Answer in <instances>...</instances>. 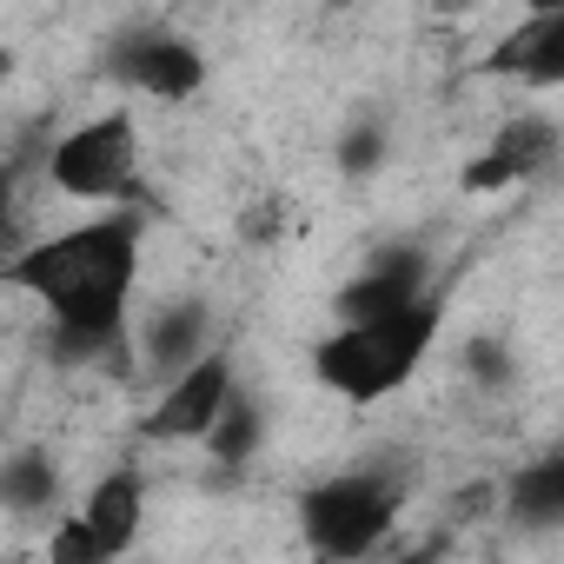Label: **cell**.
<instances>
[{
    "mask_svg": "<svg viewBox=\"0 0 564 564\" xmlns=\"http://www.w3.org/2000/svg\"><path fill=\"white\" fill-rule=\"evenodd\" d=\"M14 286L54 319V359H107L140 286V213H94L14 259Z\"/></svg>",
    "mask_w": 564,
    "mask_h": 564,
    "instance_id": "obj_1",
    "label": "cell"
},
{
    "mask_svg": "<svg viewBox=\"0 0 564 564\" xmlns=\"http://www.w3.org/2000/svg\"><path fill=\"white\" fill-rule=\"evenodd\" d=\"M432 339H438V300H425V306H412L399 319H372V326L326 333L319 352H313V372L339 399L372 405V399H386V392H399L412 379V366L432 352Z\"/></svg>",
    "mask_w": 564,
    "mask_h": 564,
    "instance_id": "obj_2",
    "label": "cell"
},
{
    "mask_svg": "<svg viewBox=\"0 0 564 564\" xmlns=\"http://www.w3.org/2000/svg\"><path fill=\"white\" fill-rule=\"evenodd\" d=\"M399 505H405V485L379 465L366 471H339V478H319L306 498H300V531H306V551L319 564H372V551L392 538L399 524Z\"/></svg>",
    "mask_w": 564,
    "mask_h": 564,
    "instance_id": "obj_3",
    "label": "cell"
},
{
    "mask_svg": "<svg viewBox=\"0 0 564 564\" xmlns=\"http://www.w3.org/2000/svg\"><path fill=\"white\" fill-rule=\"evenodd\" d=\"M47 180L67 193V199H87V206H133L140 199V127L127 107H107L80 127H67L47 153Z\"/></svg>",
    "mask_w": 564,
    "mask_h": 564,
    "instance_id": "obj_4",
    "label": "cell"
},
{
    "mask_svg": "<svg viewBox=\"0 0 564 564\" xmlns=\"http://www.w3.org/2000/svg\"><path fill=\"white\" fill-rule=\"evenodd\" d=\"M107 67H113V80H127L133 94H147L160 107H180L206 87V54L173 28H127L107 47Z\"/></svg>",
    "mask_w": 564,
    "mask_h": 564,
    "instance_id": "obj_5",
    "label": "cell"
},
{
    "mask_svg": "<svg viewBox=\"0 0 564 564\" xmlns=\"http://www.w3.org/2000/svg\"><path fill=\"white\" fill-rule=\"evenodd\" d=\"M432 300V259L419 246H379L346 286H339V326H372V319H399L412 306Z\"/></svg>",
    "mask_w": 564,
    "mask_h": 564,
    "instance_id": "obj_6",
    "label": "cell"
},
{
    "mask_svg": "<svg viewBox=\"0 0 564 564\" xmlns=\"http://www.w3.org/2000/svg\"><path fill=\"white\" fill-rule=\"evenodd\" d=\"M239 399V379H232V359L213 352L199 359L193 372H180L173 386H160L153 412H147V438L160 445H186V438H213V425L226 419V405Z\"/></svg>",
    "mask_w": 564,
    "mask_h": 564,
    "instance_id": "obj_7",
    "label": "cell"
},
{
    "mask_svg": "<svg viewBox=\"0 0 564 564\" xmlns=\"http://www.w3.org/2000/svg\"><path fill=\"white\" fill-rule=\"evenodd\" d=\"M199 359H213V306L206 300H166V306H153L147 326H140V366L173 386Z\"/></svg>",
    "mask_w": 564,
    "mask_h": 564,
    "instance_id": "obj_8",
    "label": "cell"
},
{
    "mask_svg": "<svg viewBox=\"0 0 564 564\" xmlns=\"http://www.w3.org/2000/svg\"><path fill=\"white\" fill-rule=\"evenodd\" d=\"M485 74L518 80V87H531V94L564 87V8H538V14H524V21L485 54Z\"/></svg>",
    "mask_w": 564,
    "mask_h": 564,
    "instance_id": "obj_9",
    "label": "cell"
},
{
    "mask_svg": "<svg viewBox=\"0 0 564 564\" xmlns=\"http://www.w3.org/2000/svg\"><path fill=\"white\" fill-rule=\"evenodd\" d=\"M80 518L94 524V538L107 544V557H127L133 538H140V524H147V485H140V471L120 465V471L94 478V491L80 498Z\"/></svg>",
    "mask_w": 564,
    "mask_h": 564,
    "instance_id": "obj_10",
    "label": "cell"
},
{
    "mask_svg": "<svg viewBox=\"0 0 564 564\" xmlns=\"http://www.w3.org/2000/svg\"><path fill=\"white\" fill-rule=\"evenodd\" d=\"M505 511L531 531H551L564 524V445H551L544 458H531L524 471H511L505 485Z\"/></svg>",
    "mask_w": 564,
    "mask_h": 564,
    "instance_id": "obj_11",
    "label": "cell"
},
{
    "mask_svg": "<svg viewBox=\"0 0 564 564\" xmlns=\"http://www.w3.org/2000/svg\"><path fill=\"white\" fill-rule=\"evenodd\" d=\"M491 153L511 166V180L524 186V180H538V173H551L557 166V153H564V133H557V120L551 113H511L505 127H498V140H491Z\"/></svg>",
    "mask_w": 564,
    "mask_h": 564,
    "instance_id": "obj_12",
    "label": "cell"
},
{
    "mask_svg": "<svg viewBox=\"0 0 564 564\" xmlns=\"http://www.w3.org/2000/svg\"><path fill=\"white\" fill-rule=\"evenodd\" d=\"M0 498H8L14 518L54 511V498H61V465H54V452H41V445L8 452V465H0Z\"/></svg>",
    "mask_w": 564,
    "mask_h": 564,
    "instance_id": "obj_13",
    "label": "cell"
},
{
    "mask_svg": "<svg viewBox=\"0 0 564 564\" xmlns=\"http://www.w3.org/2000/svg\"><path fill=\"white\" fill-rule=\"evenodd\" d=\"M259 445H265V412H259V405H252V399L239 392V399L226 405V419L213 425V438H206V452H213L219 465H246V458H252Z\"/></svg>",
    "mask_w": 564,
    "mask_h": 564,
    "instance_id": "obj_14",
    "label": "cell"
},
{
    "mask_svg": "<svg viewBox=\"0 0 564 564\" xmlns=\"http://www.w3.org/2000/svg\"><path fill=\"white\" fill-rule=\"evenodd\" d=\"M386 153H392V127H386V113H359V120L339 133V173H352V180L379 173Z\"/></svg>",
    "mask_w": 564,
    "mask_h": 564,
    "instance_id": "obj_15",
    "label": "cell"
},
{
    "mask_svg": "<svg viewBox=\"0 0 564 564\" xmlns=\"http://www.w3.org/2000/svg\"><path fill=\"white\" fill-rule=\"evenodd\" d=\"M47 564H113V557H107V544L94 538V524H87L80 511H67V518H54V531H47Z\"/></svg>",
    "mask_w": 564,
    "mask_h": 564,
    "instance_id": "obj_16",
    "label": "cell"
},
{
    "mask_svg": "<svg viewBox=\"0 0 564 564\" xmlns=\"http://www.w3.org/2000/svg\"><path fill=\"white\" fill-rule=\"evenodd\" d=\"M465 372H471L485 392H505V386H511V352H505V339H491V333L471 339V346H465Z\"/></svg>",
    "mask_w": 564,
    "mask_h": 564,
    "instance_id": "obj_17",
    "label": "cell"
},
{
    "mask_svg": "<svg viewBox=\"0 0 564 564\" xmlns=\"http://www.w3.org/2000/svg\"><path fill=\"white\" fill-rule=\"evenodd\" d=\"M458 186H465V193H478V199H491V193H511L518 180H511V166H505V160H498V153L485 147V153H478V160H471V166L458 173Z\"/></svg>",
    "mask_w": 564,
    "mask_h": 564,
    "instance_id": "obj_18",
    "label": "cell"
},
{
    "mask_svg": "<svg viewBox=\"0 0 564 564\" xmlns=\"http://www.w3.org/2000/svg\"><path fill=\"white\" fill-rule=\"evenodd\" d=\"M372 564H438V557H425V551H412V557H372Z\"/></svg>",
    "mask_w": 564,
    "mask_h": 564,
    "instance_id": "obj_19",
    "label": "cell"
}]
</instances>
